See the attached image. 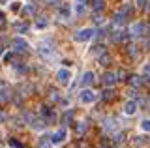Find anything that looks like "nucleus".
Returning a JSON list of instances; mask_svg holds the SVG:
<instances>
[{"label":"nucleus","instance_id":"obj_26","mask_svg":"<svg viewBox=\"0 0 150 148\" xmlns=\"http://www.w3.org/2000/svg\"><path fill=\"white\" fill-rule=\"evenodd\" d=\"M143 75H144V77H148V79H150V62H148V64H144V66H143Z\"/></svg>","mask_w":150,"mask_h":148},{"label":"nucleus","instance_id":"obj_4","mask_svg":"<svg viewBox=\"0 0 150 148\" xmlns=\"http://www.w3.org/2000/svg\"><path fill=\"white\" fill-rule=\"evenodd\" d=\"M79 99H81V103H94V101L98 99V96H96V92H92V90H83L81 92V96H79Z\"/></svg>","mask_w":150,"mask_h":148},{"label":"nucleus","instance_id":"obj_13","mask_svg":"<svg viewBox=\"0 0 150 148\" xmlns=\"http://www.w3.org/2000/svg\"><path fill=\"white\" fill-rule=\"evenodd\" d=\"M81 82H83V85H92V82H94V73L92 71H84L83 73V79H81Z\"/></svg>","mask_w":150,"mask_h":148},{"label":"nucleus","instance_id":"obj_10","mask_svg":"<svg viewBox=\"0 0 150 148\" xmlns=\"http://www.w3.org/2000/svg\"><path fill=\"white\" fill-rule=\"evenodd\" d=\"M124 113L128 114V116H133V114L137 113V103H135V101H128V103L124 105Z\"/></svg>","mask_w":150,"mask_h":148},{"label":"nucleus","instance_id":"obj_31","mask_svg":"<svg viewBox=\"0 0 150 148\" xmlns=\"http://www.w3.org/2000/svg\"><path fill=\"white\" fill-rule=\"evenodd\" d=\"M40 144H41V148H49V142H47V141H45L43 137L40 139Z\"/></svg>","mask_w":150,"mask_h":148},{"label":"nucleus","instance_id":"obj_20","mask_svg":"<svg viewBox=\"0 0 150 148\" xmlns=\"http://www.w3.org/2000/svg\"><path fill=\"white\" fill-rule=\"evenodd\" d=\"M15 30L23 34V32H26V30H28V25H26V23H15Z\"/></svg>","mask_w":150,"mask_h":148},{"label":"nucleus","instance_id":"obj_21","mask_svg":"<svg viewBox=\"0 0 150 148\" xmlns=\"http://www.w3.org/2000/svg\"><path fill=\"white\" fill-rule=\"evenodd\" d=\"M34 13V6L32 4H26L25 8H23V15H32Z\"/></svg>","mask_w":150,"mask_h":148},{"label":"nucleus","instance_id":"obj_14","mask_svg":"<svg viewBox=\"0 0 150 148\" xmlns=\"http://www.w3.org/2000/svg\"><path fill=\"white\" fill-rule=\"evenodd\" d=\"M115 41H122V39H126L128 38V34H126L124 30H116V32H112V36H111Z\"/></svg>","mask_w":150,"mask_h":148},{"label":"nucleus","instance_id":"obj_8","mask_svg":"<svg viewBox=\"0 0 150 148\" xmlns=\"http://www.w3.org/2000/svg\"><path fill=\"white\" fill-rule=\"evenodd\" d=\"M41 116H43L45 122H53V120L56 118V114H54V111L51 107H43V109H41Z\"/></svg>","mask_w":150,"mask_h":148},{"label":"nucleus","instance_id":"obj_40","mask_svg":"<svg viewBox=\"0 0 150 148\" xmlns=\"http://www.w3.org/2000/svg\"><path fill=\"white\" fill-rule=\"evenodd\" d=\"M146 47H148V49H150V39H148V41H146Z\"/></svg>","mask_w":150,"mask_h":148},{"label":"nucleus","instance_id":"obj_28","mask_svg":"<svg viewBox=\"0 0 150 148\" xmlns=\"http://www.w3.org/2000/svg\"><path fill=\"white\" fill-rule=\"evenodd\" d=\"M86 128H88V124H86V122L83 120V122H81V124L77 126V131H79V133H83V131H86Z\"/></svg>","mask_w":150,"mask_h":148},{"label":"nucleus","instance_id":"obj_15","mask_svg":"<svg viewBox=\"0 0 150 148\" xmlns=\"http://www.w3.org/2000/svg\"><path fill=\"white\" fill-rule=\"evenodd\" d=\"M36 26H38V28H47V26H49V19H47V17H38V19H36Z\"/></svg>","mask_w":150,"mask_h":148},{"label":"nucleus","instance_id":"obj_17","mask_svg":"<svg viewBox=\"0 0 150 148\" xmlns=\"http://www.w3.org/2000/svg\"><path fill=\"white\" fill-rule=\"evenodd\" d=\"M115 23H116V25H124V23H126V15L122 11L115 13Z\"/></svg>","mask_w":150,"mask_h":148},{"label":"nucleus","instance_id":"obj_1","mask_svg":"<svg viewBox=\"0 0 150 148\" xmlns=\"http://www.w3.org/2000/svg\"><path fill=\"white\" fill-rule=\"evenodd\" d=\"M92 38H94V30L92 28H81V30H77L73 34V39L77 41V43H84V41H88Z\"/></svg>","mask_w":150,"mask_h":148},{"label":"nucleus","instance_id":"obj_25","mask_svg":"<svg viewBox=\"0 0 150 148\" xmlns=\"http://www.w3.org/2000/svg\"><path fill=\"white\" fill-rule=\"evenodd\" d=\"M71 118H73V113H71V111H69V113H66V114H64L62 122H64V124H69V122H71Z\"/></svg>","mask_w":150,"mask_h":148},{"label":"nucleus","instance_id":"obj_29","mask_svg":"<svg viewBox=\"0 0 150 148\" xmlns=\"http://www.w3.org/2000/svg\"><path fill=\"white\" fill-rule=\"evenodd\" d=\"M137 6L139 8H146L148 6V0H137Z\"/></svg>","mask_w":150,"mask_h":148},{"label":"nucleus","instance_id":"obj_11","mask_svg":"<svg viewBox=\"0 0 150 148\" xmlns=\"http://www.w3.org/2000/svg\"><path fill=\"white\" fill-rule=\"evenodd\" d=\"M116 81H118V79H116V73H105V75H103V82H105V85L107 86H115L116 85Z\"/></svg>","mask_w":150,"mask_h":148},{"label":"nucleus","instance_id":"obj_39","mask_svg":"<svg viewBox=\"0 0 150 148\" xmlns=\"http://www.w3.org/2000/svg\"><path fill=\"white\" fill-rule=\"evenodd\" d=\"M2 19H4V13H2V11H0V21H2Z\"/></svg>","mask_w":150,"mask_h":148},{"label":"nucleus","instance_id":"obj_23","mask_svg":"<svg viewBox=\"0 0 150 148\" xmlns=\"http://www.w3.org/2000/svg\"><path fill=\"white\" fill-rule=\"evenodd\" d=\"M13 58H15L13 53H6V54H4V62H6V64H13Z\"/></svg>","mask_w":150,"mask_h":148},{"label":"nucleus","instance_id":"obj_37","mask_svg":"<svg viewBox=\"0 0 150 148\" xmlns=\"http://www.w3.org/2000/svg\"><path fill=\"white\" fill-rule=\"evenodd\" d=\"M60 0H47V4H54V6H58Z\"/></svg>","mask_w":150,"mask_h":148},{"label":"nucleus","instance_id":"obj_33","mask_svg":"<svg viewBox=\"0 0 150 148\" xmlns=\"http://www.w3.org/2000/svg\"><path fill=\"white\" fill-rule=\"evenodd\" d=\"M9 146H13V148H23V146L19 144L17 141H13V139H11V141H9Z\"/></svg>","mask_w":150,"mask_h":148},{"label":"nucleus","instance_id":"obj_22","mask_svg":"<svg viewBox=\"0 0 150 148\" xmlns=\"http://www.w3.org/2000/svg\"><path fill=\"white\" fill-rule=\"evenodd\" d=\"M100 64H101V66H109V64H111L109 54H105V53H103V54H101V58H100Z\"/></svg>","mask_w":150,"mask_h":148},{"label":"nucleus","instance_id":"obj_7","mask_svg":"<svg viewBox=\"0 0 150 148\" xmlns=\"http://www.w3.org/2000/svg\"><path fill=\"white\" fill-rule=\"evenodd\" d=\"M9 98H11V92H9L8 85L0 81V101H8Z\"/></svg>","mask_w":150,"mask_h":148},{"label":"nucleus","instance_id":"obj_6","mask_svg":"<svg viewBox=\"0 0 150 148\" xmlns=\"http://www.w3.org/2000/svg\"><path fill=\"white\" fill-rule=\"evenodd\" d=\"M66 135H68V131H66L64 128H60L58 131H54L53 135H51V142H53V144H60V142L66 141Z\"/></svg>","mask_w":150,"mask_h":148},{"label":"nucleus","instance_id":"obj_34","mask_svg":"<svg viewBox=\"0 0 150 148\" xmlns=\"http://www.w3.org/2000/svg\"><path fill=\"white\" fill-rule=\"evenodd\" d=\"M103 98H105V99H111V98H112V92H111V90H105V94H103Z\"/></svg>","mask_w":150,"mask_h":148},{"label":"nucleus","instance_id":"obj_3","mask_svg":"<svg viewBox=\"0 0 150 148\" xmlns=\"http://www.w3.org/2000/svg\"><path fill=\"white\" fill-rule=\"evenodd\" d=\"M38 51H40V54L43 58H51L54 54V47L51 45V41H41V43L38 45Z\"/></svg>","mask_w":150,"mask_h":148},{"label":"nucleus","instance_id":"obj_36","mask_svg":"<svg viewBox=\"0 0 150 148\" xmlns=\"http://www.w3.org/2000/svg\"><path fill=\"white\" fill-rule=\"evenodd\" d=\"M103 21H105V19H103V17H94V23H100V25H101Z\"/></svg>","mask_w":150,"mask_h":148},{"label":"nucleus","instance_id":"obj_19","mask_svg":"<svg viewBox=\"0 0 150 148\" xmlns=\"http://www.w3.org/2000/svg\"><path fill=\"white\" fill-rule=\"evenodd\" d=\"M129 82H131L133 86H139V85H143V79H141L139 75H131V77H129Z\"/></svg>","mask_w":150,"mask_h":148},{"label":"nucleus","instance_id":"obj_24","mask_svg":"<svg viewBox=\"0 0 150 148\" xmlns=\"http://www.w3.org/2000/svg\"><path fill=\"white\" fill-rule=\"evenodd\" d=\"M141 129H143V131H150V118L141 122Z\"/></svg>","mask_w":150,"mask_h":148},{"label":"nucleus","instance_id":"obj_9","mask_svg":"<svg viewBox=\"0 0 150 148\" xmlns=\"http://www.w3.org/2000/svg\"><path fill=\"white\" fill-rule=\"evenodd\" d=\"M146 30V26H144V23H135L133 26H131V36H135V38H137V36H141L143 34V32Z\"/></svg>","mask_w":150,"mask_h":148},{"label":"nucleus","instance_id":"obj_32","mask_svg":"<svg viewBox=\"0 0 150 148\" xmlns=\"http://www.w3.org/2000/svg\"><path fill=\"white\" fill-rule=\"evenodd\" d=\"M83 13H84V6L79 4V6H77V15H83Z\"/></svg>","mask_w":150,"mask_h":148},{"label":"nucleus","instance_id":"obj_12","mask_svg":"<svg viewBox=\"0 0 150 148\" xmlns=\"http://www.w3.org/2000/svg\"><path fill=\"white\" fill-rule=\"evenodd\" d=\"M116 122H118L116 118H107L105 122H103V128H105V129H109V131H112V129H116V126H118Z\"/></svg>","mask_w":150,"mask_h":148},{"label":"nucleus","instance_id":"obj_16","mask_svg":"<svg viewBox=\"0 0 150 148\" xmlns=\"http://www.w3.org/2000/svg\"><path fill=\"white\" fill-rule=\"evenodd\" d=\"M58 13H60V17H64V19H68V17H69V13H71V8H69V6H60Z\"/></svg>","mask_w":150,"mask_h":148},{"label":"nucleus","instance_id":"obj_38","mask_svg":"<svg viewBox=\"0 0 150 148\" xmlns=\"http://www.w3.org/2000/svg\"><path fill=\"white\" fill-rule=\"evenodd\" d=\"M9 2V0H0V4H8Z\"/></svg>","mask_w":150,"mask_h":148},{"label":"nucleus","instance_id":"obj_18","mask_svg":"<svg viewBox=\"0 0 150 148\" xmlns=\"http://www.w3.org/2000/svg\"><path fill=\"white\" fill-rule=\"evenodd\" d=\"M105 8V0H94V10L96 11H101Z\"/></svg>","mask_w":150,"mask_h":148},{"label":"nucleus","instance_id":"obj_35","mask_svg":"<svg viewBox=\"0 0 150 148\" xmlns=\"http://www.w3.org/2000/svg\"><path fill=\"white\" fill-rule=\"evenodd\" d=\"M128 96H131V98H135V96H137V90H135V88H129V90H128Z\"/></svg>","mask_w":150,"mask_h":148},{"label":"nucleus","instance_id":"obj_5","mask_svg":"<svg viewBox=\"0 0 150 148\" xmlns=\"http://www.w3.org/2000/svg\"><path fill=\"white\" fill-rule=\"evenodd\" d=\"M13 45H15V51L17 53H28L30 51V43L23 38H15L13 39Z\"/></svg>","mask_w":150,"mask_h":148},{"label":"nucleus","instance_id":"obj_2","mask_svg":"<svg viewBox=\"0 0 150 148\" xmlns=\"http://www.w3.org/2000/svg\"><path fill=\"white\" fill-rule=\"evenodd\" d=\"M56 81H58V85L68 86L69 82H71V71H69L68 68H60L58 71H56Z\"/></svg>","mask_w":150,"mask_h":148},{"label":"nucleus","instance_id":"obj_30","mask_svg":"<svg viewBox=\"0 0 150 148\" xmlns=\"http://www.w3.org/2000/svg\"><path fill=\"white\" fill-rule=\"evenodd\" d=\"M19 8H21V2H13L11 4V11H19Z\"/></svg>","mask_w":150,"mask_h":148},{"label":"nucleus","instance_id":"obj_27","mask_svg":"<svg viewBox=\"0 0 150 148\" xmlns=\"http://www.w3.org/2000/svg\"><path fill=\"white\" fill-rule=\"evenodd\" d=\"M43 128H45V120H36L34 129H43Z\"/></svg>","mask_w":150,"mask_h":148}]
</instances>
